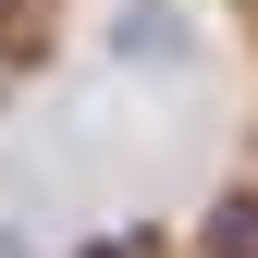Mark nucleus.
<instances>
[{
	"label": "nucleus",
	"mask_w": 258,
	"mask_h": 258,
	"mask_svg": "<svg viewBox=\"0 0 258 258\" xmlns=\"http://www.w3.org/2000/svg\"><path fill=\"white\" fill-rule=\"evenodd\" d=\"M221 246H234V258H258V209H221Z\"/></svg>",
	"instance_id": "obj_1"
}]
</instances>
